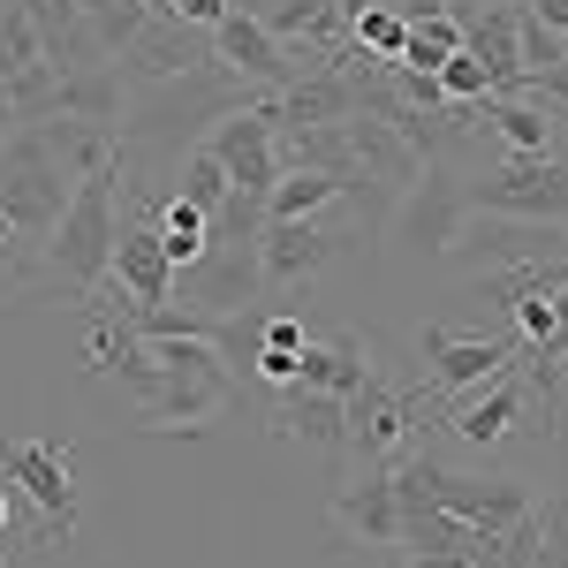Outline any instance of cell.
I'll return each instance as SVG.
<instances>
[{"instance_id":"6da1fadb","label":"cell","mask_w":568,"mask_h":568,"mask_svg":"<svg viewBox=\"0 0 568 568\" xmlns=\"http://www.w3.org/2000/svg\"><path fill=\"white\" fill-rule=\"evenodd\" d=\"M122 175L130 160L114 152L106 168H91L77 190H69V213L53 220V243H45L39 273L23 288V304H69L84 311L106 281H114V205H122Z\"/></svg>"},{"instance_id":"7a4b0ae2","label":"cell","mask_w":568,"mask_h":568,"mask_svg":"<svg viewBox=\"0 0 568 568\" xmlns=\"http://www.w3.org/2000/svg\"><path fill=\"white\" fill-rule=\"evenodd\" d=\"M364 235H372V227L349 220L342 205H326V213H311V220H265V235H258L265 288H311V281H326L334 265H349L356 251H372Z\"/></svg>"},{"instance_id":"3957f363","label":"cell","mask_w":568,"mask_h":568,"mask_svg":"<svg viewBox=\"0 0 568 568\" xmlns=\"http://www.w3.org/2000/svg\"><path fill=\"white\" fill-rule=\"evenodd\" d=\"M69 190H77V175L45 152V136L31 130V122L0 144V213L16 220V235H23L39 258H45V243H53V220L69 213Z\"/></svg>"},{"instance_id":"277c9868","label":"cell","mask_w":568,"mask_h":568,"mask_svg":"<svg viewBox=\"0 0 568 568\" xmlns=\"http://www.w3.org/2000/svg\"><path fill=\"white\" fill-rule=\"evenodd\" d=\"M516 349H524L516 334H455V326H425V334H417V356H425V394H417V409H425V417H447L470 387H485L493 372H508Z\"/></svg>"},{"instance_id":"5b68a950","label":"cell","mask_w":568,"mask_h":568,"mask_svg":"<svg viewBox=\"0 0 568 568\" xmlns=\"http://www.w3.org/2000/svg\"><path fill=\"white\" fill-rule=\"evenodd\" d=\"M0 478L16 485V500H31L39 546H61L77 530L84 500H77V463L61 439H0Z\"/></svg>"},{"instance_id":"8992f818","label":"cell","mask_w":568,"mask_h":568,"mask_svg":"<svg viewBox=\"0 0 568 568\" xmlns=\"http://www.w3.org/2000/svg\"><path fill=\"white\" fill-rule=\"evenodd\" d=\"M402 485H417V493H433L447 516H463V524H478V530H508V524H524L530 508V485H516V478H470V470H447V463H433V455H394L387 463Z\"/></svg>"},{"instance_id":"52a82bcc","label":"cell","mask_w":568,"mask_h":568,"mask_svg":"<svg viewBox=\"0 0 568 568\" xmlns=\"http://www.w3.org/2000/svg\"><path fill=\"white\" fill-rule=\"evenodd\" d=\"M417 394H402L387 372H372L364 387L349 394V433H342V478L349 470H387L394 455H409V439L425 433L417 425Z\"/></svg>"},{"instance_id":"ba28073f","label":"cell","mask_w":568,"mask_h":568,"mask_svg":"<svg viewBox=\"0 0 568 568\" xmlns=\"http://www.w3.org/2000/svg\"><path fill=\"white\" fill-rule=\"evenodd\" d=\"M439 258L463 265V273H493V265H524V258H568V227L561 220H508V213H470L463 205Z\"/></svg>"},{"instance_id":"9c48e42d","label":"cell","mask_w":568,"mask_h":568,"mask_svg":"<svg viewBox=\"0 0 568 568\" xmlns=\"http://www.w3.org/2000/svg\"><path fill=\"white\" fill-rule=\"evenodd\" d=\"M463 205L470 213H508V220H561L568 227V160H554V152H538V160L508 152L493 175H478L463 190Z\"/></svg>"},{"instance_id":"30bf717a","label":"cell","mask_w":568,"mask_h":568,"mask_svg":"<svg viewBox=\"0 0 568 568\" xmlns=\"http://www.w3.org/2000/svg\"><path fill=\"white\" fill-rule=\"evenodd\" d=\"M265 288V265L258 243H205V258L175 273V304L190 311H213V318H243Z\"/></svg>"},{"instance_id":"8fae6325","label":"cell","mask_w":568,"mask_h":568,"mask_svg":"<svg viewBox=\"0 0 568 568\" xmlns=\"http://www.w3.org/2000/svg\"><path fill=\"white\" fill-rule=\"evenodd\" d=\"M205 45H213V61H227L251 91H288L296 77H311L304 61L265 31V16H251V8H227L213 31H205Z\"/></svg>"},{"instance_id":"7c38bea8","label":"cell","mask_w":568,"mask_h":568,"mask_svg":"<svg viewBox=\"0 0 568 568\" xmlns=\"http://www.w3.org/2000/svg\"><path fill=\"white\" fill-rule=\"evenodd\" d=\"M455 220H463V190H455V175L433 160L425 175L394 197V213H387L379 235H387V243H409L417 258H439V251H447V235H455Z\"/></svg>"},{"instance_id":"4fadbf2b","label":"cell","mask_w":568,"mask_h":568,"mask_svg":"<svg viewBox=\"0 0 568 568\" xmlns=\"http://www.w3.org/2000/svg\"><path fill=\"white\" fill-rule=\"evenodd\" d=\"M197 144H205L220 168H227V182H235V190H258V197H265V190L281 182V152H273V114H265V99L235 106V114H220Z\"/></svg>"},{"instance_id":"5bb4252c","label":"cell","mask_w":568,"mask_h":568,"mask_svg":"<svg viewBox=\"0 0 568 568\" xmlns=\"http://www.w3.org/2000/svg\"><path fill=\"white\" fill-rule=\"evenodd\" d=\"M205 53H213V45H205V31H182V23H168V16H152V23H144L122 53H114V69L130 77V91H152V84L190 77Z\"/></svg>"},{"instance_id":"9a60e30c","label":"cell","mask_w":568,"mask_h":568,"mask_svg":"<svg viewBox=\"0 0 568 568\" xmlns=\"http://www.w3.org/2000/svg\"><path fill=\"white\" fill-rule=\"evenodd\" d=\"M334 530L349 546H394L402 538V500H394V478L387 470H364V478H342L334 485Z\"/></svg>"},{"instance_id":"2e32d148","label":"cell","mask_w":568,"mask_h":568,"mask_svg":"<svg viewBox=\"0 0 568 568\" xmlns=\"http://www.w3.org/2000/svg\"><path fill=\"white\" fill-rule=\"evenodd\" d=\"M516 23H524V0H493L478 16H463V53H478L493 99H524V61H516Z\"/></svg>"},{"instance_id":"e0dca14e","label":"cell","mask_w":568,"mask_h":568,"mask_svg":"<svg viewBox=\"0 0 568 568\" xmlns=\"http://www.w3.org/2000/svg\"><path fill=\"white\" fill-rule=\"evenodd\" d=\"M273 433L281 439H304L318 455L342 463V433H349V402L326 387H273Z\"/></svg>"},{"instance_id":"ac0fdd59","label":"cell","mask_w":568,"mask_h":568,"mask_svg":"<svg viewBox=\"0 0 568 568\" xmlns=\"http://www.w3.org/2000/svg\"><path fill=\"white\" fill-rule=\"evenodd\" d=\"M372 372H379V356H372V342H356V334H311L304 349H296V387H326V394H342V402Z\"/></svg>"},{"instance_id":"d6986e66","label":"cell","mask_w":568,"mask_h":568,"mask_svg":"<svg viewBox=\"0 0 568 568\" xmlns=\"http://www.w3.org/2000/svg\"><path fill=\"white\" fill-rule=\"evenodd\" d=\"M463 114L500 136V152H524V160L554 152V136H561V122H554L538 99H478V106H463Z\"/></svg>"},{"instance_id":"ffe728a7","label":"cell","mask_w":568,"mask_h":568,"mask_svg":"<svg viewBox=\"0 0 568 568\" xmlns=\"http://www.w3.org/2000/svg\"><path fill=\"white\" fill-rule=\"evenodd\" d=\"M326 205H342V182L318 175V168H288L265 190V220H311V213H326Z\"/></svg>"},{"instance_id":"44dd1931","label":"cell","mask_w":568,"mask_h":568,"mask_svg":"<svg viewBox=\"0 0 568 568\" xmlns=\"http://www.w3.org/2000/svg\"><path fill=\"white\" fill-rule=\"evenodd\" d=\"M152 220H160V243H168L175 273H182V265H197V258H205V205H190L182 190H168Z\"/></svg>"},{"instance_id":"7402d4cb","label":"cell","mask_w":568,"mask_h":568,"mask_svg":"<svg viewBox=\"0 0 568 568\" xmlns=\"http://www.w3.org/2000/svg\"><path fill=\"white\" fill-rule=\"evenodd\" d=\"M175 190L190 197V205H205V220H213V205L235 190V182H227V168H220L205 144H190V152H182V168H175Z\"/></svg>"},{"instance_id":"603a6c76","label":"cell","mask_w":568,"mask_h":568,"mask_svg":"<svg viewBox=\"0 0 568 568\" xmlns=\"http://www.w3.org/2000/svg\"><path fill=\"white\" fill-rule=\"evenodd\" d=\"M84 16H91V31H99V45L122 53V45L152 23V0H84Z\"/></svg>"},{"instance_id":"cb8c5ba5","label":"cell","mask_w":568,"mask_h":568,"mask_svg":"<svg viewBox=\"0 0 568 568\" xmlns=\"http://www.w3.org/2000/svg\"><path fill=\"white\" fill-rule=\"evenodd\" d=\"M433 77H439V99H447V106H478V99H493V77H485V61H478V53H463V45L439 61Z\"/></svg>"},{"instance_id":"d4e9b609","label":"cell","mask_w":568,"mask_h":568,"mask_svg":"<svg viewBox=\"0 0 568 568\" xmlns=\"http://www.w3.org/2000/svg\"><path fill=\"white\" fill-rule=\"evenodd\" d=\"M31 273H39V251H31V243L16 235V220L0 213V281H8V288L23 296V288H31Z\"/></svg>"},{"instance_id":"484cf974","label":"cell","mask_w":568,"mask_h":568,"mask_svg":"<svg viewBox=\"0 0 568 568\" xmlns=\"http://www.w3.org/2000/svg\"><path fill=\"white\" fill-rule=\"evenodd\" d=\"M227 8H235V0H152V16H168V23H182V31H213Z\"/></svg>"},{"instance_id":"4316f807","label":"cell","mask_w":568,"mask_h":568,"mask_svg":"<svg viewBox=\"0 0 568 568\" xmlns=\"http://www.w3.org/2000/svg\"><path fill=\"white\" fill-rule=\"evenodd\" d=\"M311 342V326L296 318V311H273V318H258V349H281V356H296Z\"/></svg>"},{"instance_id":"83f0119b","label":"cell","mask_w":568,"mask_h":568,"mask_svg":"<svg viewBox=\"0 0 568 568\" xmlns=\"http://www.w3.org/2000/svg\"><path fill=\"white\" fill-rule=\"evenodd\" d=\"M524 8L546 23V31H568V0H524Z\"/></svg>"},{"instance_id":"f1b7e54d","label":"cell","mask_w":568,"mask_h":568,"mask_svg":"<svg viewBox=\"0 0 568 568\" xmlns=\"http://www.w3.org/2000/svg\"><path fill=\"white\" fill-rule=\"evenodd\" d=\"M439 8H447V16L463 23V16H478V8H493V0H439Z\"/></svg>"},{"instance_id":"f546056e","label":"cell","mask_w":568,"mask_h":568,"mask_svg":"<svg viewBox=\"0 0 568 568\" xmlns=\"http://www.w3.org/2000/svg\"><path fill=\"white\" fill-rule=\"evenodd\" d=\"M356 8H394V16H402L409 0H342V16H356Z\"/></svg>"},{"instance_id":"4dcf8cb0","label":"cell","mask_w":568,"mask_h":568,"mask_svg":"<svg viewBox=\"0 0 568 568\" xmlns=\"http://www.w3.org/2000/svg\"><path fill=\"white\" fill-rule=\"evenodd\" d=\"M8 516H16V485L0 478V530H8Z\"/></svg>"},{"instance_id":"1f68e13d","label":"cell","mask_w":568,"mask_h":568,"mask_svg":"<svg viewBox=\"0 0 568 568\" xmlns=\"http://www.w3.org/2000/svg\"><path fill=\"white\" fill-rule=\"evenodd\" d=\"M235 8H251V16H273V8H281V0H235Z\"/></svg>"},{"instance_id":"d6a6232c","label":"cell","mask_w":568,"mask_h":568,"mask_svg":"<svg viewBox=\"0 0 568 568\" xmlns=\"http://www.w3.org/2000/svg\"><path fill=\"white\" fill-rule=\"evenodd\" d=\"M561 61H568V31H561Z\"/></svg>"}]
</instances>
